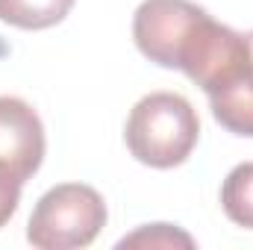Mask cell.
I'll return each instance as SVG.
<instances>
[{"instance_id":"obj_8","label":"cell","mask_w":253,"mask_h":250,"mask_svg":"<svg viewBox=\"0 0 253 250\" xmlns=\"http://www.w3.org/2000/svg\"><path fill=\"white\" fill-rule=\"evenodd\" d=\"M221 206L233 224L253 230V162H242L227 174L221 186Z\"/></svg>"},{"instance_id":"obj_7","label":"cell","mask_w":253,"mask_h":250,"mask_svg":"<svg viewBox=\"0 0 253 250\" xmlns=\"http://www.w3.org/2000/svg\"><path fill=\"white\" fill-rule=\"evenodd\" d=\"M74 0H0V21L18 30H47L65 21Z\"/></svg>"},{"instance_id":"obj_10","label":"cell","mask_w":253,"mask_h":250,"mask_svg":"<svg viewBox=\"0 0 253 250\" xmlns=\"http://www.w3.org/2000/svg\"><path fill=\"white\" fill-rule=\"evenodd\" d=\"M18 200H21V183L0 174V227H6L9 218L18 212Z\"/></svg>"},{"instance_id":"obj_9","label":"cell","mask_w":253,"mask_h":250,"mask_svg":"<svg viewBox=\"0 0 253 250\" xmlns=\"http://www.w3.org/2000/svg\"><path fill=\"white\" fill-rule=\"evenodd\" d=\"M118 248H194V239L171 224H150L121 239Z\"/></svg>"},{"instance_id":"obj_2","label":"cell","mask_w":253,"mask_h":250,"mask_svg":"<svg viewBox=\"0 0 253 250\" xmlns=\"http://www.w3.org/2000/svg\"><path fill=\"white\" fill-rule=\"evenodd\" d=\"M106 227L100 191L83 183H62L44 191L30 215L27 242L39 250L85 248Z\"/></svg>"},{"instance_id":"obj_6","label":"cell","mask_w":253,"mask_h":250,"mask_svg":"<svg viewBox=\"0 0 253 250\" xmlns=\"http://www.w3.org/2000/svg\"><path fill=\"white\" fill-rule=\"evenodd\" d=\"M209 106H212L215 121L224 129L253 138V65L233 83L212 91Z\"/></svg>"},{"instance_id":"obj_1","label":"cell","mask_w":253,"mask_h":250,"mask_svg":"<svg viewBox=\"0 0 253 250\" xmlns=\"http://www.w3.org/2000/svg\"><path fill=\"white\" fill-rule=\"evenodd\" d=\"M124 138L141 165L177 168L191 156L200 138V118L183 94L153 91L132 106Z\"/></svg>"},{"instance_id":"obj_3","label":"cell","mask_w":253,"mask_h":250,"mask_svg":"<svg viewBox=\"0 0 253 250\" xmlns=\"http://www.w3.org/2000/svg\"><path fill=\"white\" fill-rule=\"evenodd\" d=\"M251 68V44L248 36L230 30L209 18V12L194 27L186 53L180 59V71L206 94L218 91L221 85L233 83Z\"/></svg>"},{"instance_id":"obj_11","label":"cell","mask_w":253,"mask_h":250,"mask_svg":"<svg viewBox=\"0 0 253 250\" xmlns=\"http://www.w3.org/2000/svg\"><path fill=\"white\" fill-rule=\"evenodd\" d=\"M248 44H251V65H253V33H248Z\"/></svg>"},{"instance_id":"obj_4","label":"cell","mask_w":253,"mask_h":250,"mask_svg":"<svg viewBox=\"0 0 253 250\" xmlns=\"http://www.w3.org/2000/svg\"><path fill=\"white\" fill-rule=\"evenodd\" d=\"M206 9L191 0H144L132 15L135 47L162 68H180L194 27Z\"/></svg>"},{"instance_id":"obj_5","label":"cell","mask_w":253,"mask_h":250,"mask_svg":"<svg viewBox=\"0 0 253 250\" xmlns=\"http://www.w3.org/2000/svg\"><path fill=\"white\" fill-rule=\"evenodd\" d=\"M44 159V126L36 109L21 97H0V174L27 183Z\"/></svg>"}]
</instances>
